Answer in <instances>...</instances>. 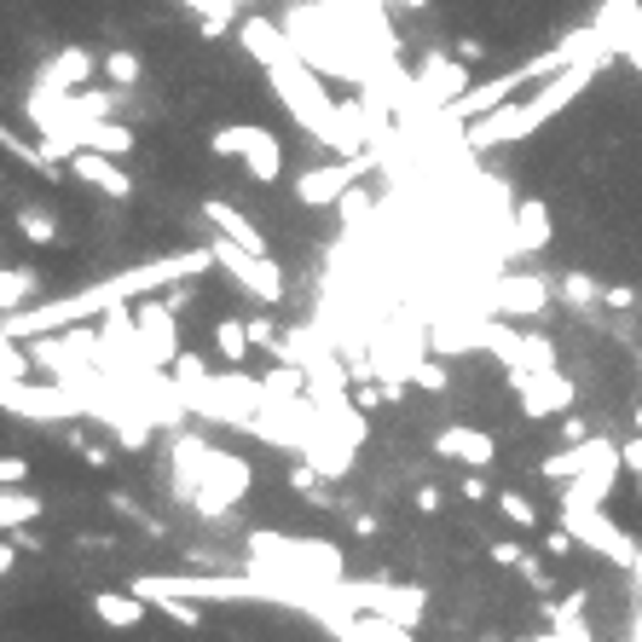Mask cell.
Segmentation results:
<instances>
[{
	"mask_svg": "<svg viewBox=\"0 0 642 642\" xmlns=\"http://www.w3.org/2000/svg\"><path fill=\"white\" fill-rule=\"evenodd\" d=\"M203 220L220 232V237H232V244H244V249H260L267 255V237H260V226L244 214V209H232V203H220V197H209L203 203Z\"/></svg>",
	"mask_w": 642,
	"mask_h": 642,
	"instance_id": "cell-21",
	"label": "cell"
},
{
	"mask_svg": "<svg viewBox=\"0 0 642 642\" xmlns=\"http://www.w3.org/2000/svg\"><path fill=\"white\" fill-rule=\"evenodd\" d=\"M214 348H220L226 365H244L249 348H255V336H249V325H237V318H220V325H214Z\"/></svg>",
	"mask_w": 642,
	"mask_h": 642,
	"instance_id": "cell-25",
	"label": "cell"
},
{
	"mask_svg": "<svg viewBox=\"0 0 642 642\" xmlns=\"http://www.w3.org/2000/svg\"><path fill=\"white\" fill-rule=\"evenodd\" d=\"M93 614H98V626H110V631H133L139 619L151 614V602L139 596V591H98L93 596Z\"/></svg>",
	"mask_w": 642,
	"mask_h": 642,
	"instance_id": "cell-22",
	"label": "cell"
},
{
	"mask_svg": "<svg viewBox=\"0 0 642 642\" xmlns=\"http://www.w3.org/2000/svg\"><path fill=\"white\" fill-rule=\"evenodd\" d=\"M561 434H568V446H579V440H591V434H585V423H579V417H568V423H561Z\"/></svg>",
	"mask_w": 642,
	"mask_h": 642,
	"instance_id": "cell-44",
	"label": "cell"
},
{
	"mask_svg": "<svg viewBox=\"0 0 642 642\" xmlns=\"http://www.w3.org/2000/svg\"><path fill=\"white\" fill-rule=\"evenodd\" d=\"M498 510H504V521H510V527H521V533L538 527V510H533L521 492H498Z\"/></svg>",
	"mask_w": 642,
	"mask_h": 642,
	"instance_id": "cell-30",
	"label": "cell"
},
{
	"mask_svg": "<svg viewBox=\"0 0 642 642\" xmlns=\"http://www.w3.org/2000/svg\"><path fill=\"white\" fill-rule=\"evenodd\" d=\"M515 249H550V203L521 197L515 203Z\"/></svg>",
	"mask_w": 642,
	"mask_h": 642,
	"instance_id": "cell-23",
	"label": "cell"
},
{
	"mask_svg": "<svg viewBox=\"0 0 642 642\" xmlns=\"http://www.w3.org/2000/svg\"><path fill=\"white\" fill-rule=\"evenodd\" d=\"M209 151L214 156H237L260 186H278L284 179V145H278V133L272 128H260V122H226V128H214L209 133Z\"/></svg>",
	"mask_w": 642,
	"mask_h": 642,
	"instance_id": "cell-5",
	"label": "cell"
},
{
	"mask_svg": "<svg viewBox=\"0 0 642 642\" xmlns=\"http://www.w3.org/2000/svg\"><path fill=\"white\" fill-rule=\"evenodd\" d=\"M480 348H492L510 371H545V365H556V348L545 342V336H521V330H510L498 313L480 325Z\"/></svg>",
	"mask_w": 642,
	"mask_h": 642,
	"instance_id": "cell-13",
	"label": "cell"
},
{
	"mask_svg": "<svg viewBox=\"0 0 642 642\" xmlns=\"http://www.w3.org/2000/svg\"><path fill=\"white\" fill-rule=\"evenodd\" d=\"M510 383H515L521 411H527L533 423H538V417H561V411L573 406V394H579L556 365H545V371H510Z\"/></svg>",
	"mask_w": 642,
	"mask_h": 642,
	"instance_id": "cell-15",
	"label": "cell"
},
{
	"mask_svg": "<svg viewBox=\"0 0 642 642\" xmlns=\"http://www.w3.org/2000/svg\"><path fill=\"white\" fill-rule=\"evenodd\" d=\"M174 383H179V388H191V383H209V365H203V359H197V353H179V359H174Z\"/></svg>",
	"mask_w": 642,
	"mask_h": 642,
	"instance_id": "cell-35",
	"label": "cell"
},
{
	"mask_svg": "<svg viewBox=\"0 0 642 642\" xmlns=\"http://www.w3.org/2000/svg\"><path fill=\"white\" fill-rule=\"evenodd\" d=\"M249 487H255V469L244 464V457H232V452L209 446L203 475H197V492H191V504H197V515L220 521V515H232L237 504H244Z\"/></svg>",
	"mask_w": 642,
	"mask_h": 642,
	"instance_id": "cell-7",
	"label": "cell"
},
{
	"mask_svg": "<svg viewBox=\"0 0 642 642\" xmlns=\"http://www.w3.org/2000/svg\"><path fill=\"white\" fill-rule=\"evenodd\" d=\"M631 573H637V585H642V550H637V561H631Z\"/></svg>",
	"mask_w": 642,
	"mask_h": 642,
	"instance_id": "cell-46",
	"label": "cell"
},
{
	"mask_svg": "<svg viewBox=\"0 0 642 642\" xmlns=\"http://www.w3.org/2000/svg\"><path fill=\"white\" fill-rule=\"evenodd\" d=\"M30 295H35V272H7L0 278V307L7 313H24Z\"/></svg>",
	"mask_w": 642,
	"mask_h": 642,
	"instance_id": "cell-29",
	"label": "cell"
},
{
	"mask_svg": "<svg viewBox=\"0 0 642 642\" xmlns=\"http://www.w3.org/2000/svg\"><path fill=\"white\" fill-rule=\"evenodd\" d=\"M70 174L82 179V186H93V191H105V197H133V179H128V168H122V156H110V151H70Z\"/></svg>",
	"mask_w": 642,
	"mask_h": 642,
	"instance_id": "cell-17",
	"label": "cell"
},
{
	"mask_svg": "<svg viewBox=\"0 0 642 642\" xmlns=\"http://www.w3.org/2000/svg\"><path fill=\"white\" fill-rule=\"evenodd\" d=\"M151 608H163V614L174 619V626H186V631L203 626V608H197L191 596H151Z\"/></svg>",
	"mask_w": 642,
	"mask_h": 642,
	"instance_id": "cell-28",
	"label": "cell"
},
{
	"mask_svg": "<svg viewBox=\"0 0 642 642\" xmlns=\"http://www.w3.org/2000/svg\"><path fill=\"white\" fill-rule=\"evenodd\" d=\"M93 75V52H82V47H65L52 58V65L42 70V87H58V93H75Z\"/></svg>",
	"mask_w": 642,
	"mask_h": 642,
	"instance_id": "cell-24",
	"label": "cell"
},
{
	"mask_svg": "<svg viewBox=\"0 0 642 642\" xmlns=\"http://www.w3.org/2000/svg\"><path fill=\"white\" fill-rule=\"evenodd\" d=\"M249 568L272 579H301V585H336L342 579V550L325 545V538L249 533Z\"/></svg>",
	"mask_w": 642,
	"mask_h": 642,
	"instance_id": "cell-4",
	"label": "cell"
},
{
	"mask_svg": "<svg viewBox=\"0 0 642 642\" xmlns=\"http://www.w3.org/2000/svg\"><path fill=\"white\" fill-rule=\"evenodd\" d=\"M82 116H116V93H70Z\"/></svg>",
	"mask_w": 642,
	"mask_h": 642,
	"instance_id": "cell-36",
	"label": "cell"
},
{
	"mask_svg": "<svg viewBox=\"0 0 642 642\" xmlns=\"http://www.w3.org/2000/svg\"><path fill=\"white\" fill-rule=\"evenodd\" d=\"M475 82H469V58H440L429 52L423 58V70H417V105H429V110H446L452 98H464Z\"/></svg>",
	"mask_w": 642,
	"mask_h": 642,
	"instance_id": "cell-16",
	"label": "cell"
},
{
	"mask_svg": "<svg viewBox=\"0 0 642 642\" xmlns=\"http://www.w3.org/2000/svg\"><path fill=\"white\" fill-rule=\"evenodd\" d=\"M434 452L446 457V464H464V469H487L492 457H498V440L487 429H475V423H446L434 434Z\"/></svg>",
	"mask_w": 642,
	"mask_h": 642,
	"instance_id": "cell-18",
	"label": "cell"
},
{
	"mask_svg": "<svg viewBox=\"0 0 642 642\" xmlns=\"http://www.w3.org/2000/svg\"><path fill=\"white\" fill-rule=\"evenodd\" d=\"M527 642H591V626H579V631H550V637H527Z\"/></svg>",
	"mask_w": 642,
	"mask_h": 642,
	"instance_id": "cell-39",
	"label": "cell"
},
{
	"mask_svg": "<svg viewBox=\"0 0 642 642\" xmlns=\"http://www.w3.org/2000/svg\"><path fill=\"white\" fill-rule=\"evenodd\" d=\"M30 464H17V457H0V487H24Z\"/></svg>",
	"mask_w": 642,
	"mask_h": 642,
	"instance_id": "cell-38",
	"label": "cell"
},
{
	"mask_svg": "<svg viewBox=\"0 0 642 642\" xmlns=\"http://www.w3.org/2000/svg\"><path fill=\"white\" fill-rule=\"evenodd\" d=\"M267 82H272L278 98H284V110L301 122V133H313L318 145H336V151H353V145H359V128H365V116L348 110V105H336L330 87H325L330 75H318L301 52L267 65Z\"/></svg>",
	"mask_w": 642,
	"mask_h": 642,
	"instance_id": "cell-3",
	"label": "cell"
},
{
	"mask_svg": "<svg viewBox=\"0 0 642 642\" xmlns=\"http://www.w3.org/2000/svg\"><path fill=\"white\" fill-rule=\"evenodd\" d=\"M637 642H642V619H637Z\"/></svg>",
	"mask_w": 642,
	"mask_h": 642,
	"instance_id": "cell-48",
	"label": "cell"
},
{
	"mask_svg": "<svg viewBox=\"0 0 642 642\" xmlns=\"http://www.w3.org/2000/svg\"><path fill=\"white\" fill-rule=\"evenodd\" d=\"M602 65H591V58H573L568 70H556V75H545L533 93H515L510 105H498L492 116H480V122H469V133H464V151H498V145H515V139H527V133H538L545 122H556L561 110L573 105L579 93L591 87V75H596Z\"/></svg>",
	"mask_w": 642,
	"mask_h": 642,
	"instance_id": "cell-2",
	"label": "cell"
},
{
	"mask_svg": "<svg viewBox=\"0 0 642 642\" xmlns=\"http://www.w3.org/2000/svg\"><path fill=\"white\" fill-rule=\"evenodd\" d=\"M209 260H214V244L145 260V267H128V272H110V278H98V284L70 290V295H58L35 313H7V336H52L65 325H82V318H105L110 307H122V301H145V290H168V284H179V278L209 272Z\"/></svg>",
	"mask_w": 642,
	"mask_h": 642,
	"instance_id": "cell-1",
	"label": "cell"
},
{
	"mask_svg": "<svg viewBox=\"0 0 642 642\" xmlns=\"http://www.w3.org/2000/svg\"><path fill=\"white\" fill-rule=\"evenodd\" d=\"M411 383L423 388V394H446V365H434V359H417Z\"/></svg>",
	"mask_w": 642,
	"mask_h": 642,
	"instance_id": "cell-34",
	"label": "cell"
},
{
	"mask_svg": "<svg viewBox=\"0 0 642 642\" xmlns=\"http://www.w3.org/2000/svg\"><path fill=\"white\" fill-rule=\"evenodd\" d=\"M561 301L585 307V301H602V290H596V278H585V272H568V278H561Z\"/></svg>",
	"mask_w": 642,
	"mask_h": 642,
	"instance_id": "cell-32",
	"label": "cell"
},
{
	"mask_svg": "<svg viewBox=\"0 0 642 642\" xmlns=\"http://www.w3.org/2000/svg\"><path fill=\"white\" fill-rule=\"evenodd\" d=\"M561 521L573 527V538H579L585 550L619 561V568H631V561H637V538L619 527V521L602 510V504H561Z\"/></svg>",
	"mask_w": 642,
	"mask_h": 642,
	"instance_id": "cell-10",
	"label": "cell"
},
{
	"mask_svg": "<svg viewBox=\"0 0 642 642\" xmlns=\"http://www.w3.org/2000/svg\"><path fill=\"white\" fill-rule=\"evenodd\" d=\"M619 452H626V469H637V487H642V434L631 440V446H619Z\"/></svg>",
	"mask_w": 642,
	"mask_h": 642,
	"instance_id": "cell-41",
	"label": "cell"
},
{
	"mask_svg": "<svg viewBox=\"0 0 642 642\" xmlns=\"http://www.w3.org/2000/svg\"><path fill=\"white\" fill-rule=\"evenodd\" d=\"M17 232H24L30 244H42V249H58V220L47 209H35V203L17 209Z\"/></svg>",
	"mask_w": 642,
	"mask_h": 642,
	"instance_id": "cell-27",
	"label": "cell"
},
{
	"mask_svg": "<svg viewBox=\"0 0 642 642\" xmlns=\"http://www.w3.org/2000/svg\"><path fill=\"white\" fill-rule=\"evenodd\" d=\"M440 504H446V498H440V487H423V492H417V510H423V515H440Z\"/></svg>",
	"mask_w": 642,
	"mask_h": 642,
	"instance_id": "cell-40",
	"label": "cell"
},
{
	"mask_svg": "<svg viewBox=\"0 0 642 642\" xmlns=\"http://www.w3.org/2000/svg\"><path fill=\"white\" fill-rule=\"evenodd\" d=\"M237 42H244V52L255 58L260 70H267V65H278V58H290V52H295L290 30H284V24H272V17H260V12L237 17Z\"/></svg>",
	"mask_w": 642,
	"mask_h": 642,
	"instance_id": "cell-20",
	"label": "cell"
},
{
	"mask_svg": "<svg viewBox=\"0 0 642 642\" xmlns=\"http://www.w3.org/2000/svg\"><path fill=\"white\" fill-rule=\"evenodd\" d=\"M318 626H330L336 642H411V626H399V619H388V614H353L336 596H330V608L318 614Z\"/></svg>",
	"mask_w": 642,
	"mask_h": 642,
	"instance_id": "cell-14",
	"label": "cell"
},
{
	"mask_svg": "<svg viewBox=\"0 0 642 642\" xmlns=\"http://www.w3.org/2000/svg\"><path fill=\"white\" fill-rule=\"evenodd\" d=\"M30 521H42V498H30V492L7 487V498H0V527L17 533V527H30Z\"/></svg>",
	"mask_w": 642,
	"mask_h": 642,
	"instance_id": "cell-26",
	"label": "cell"
},
{
	"mask_svg": "<svg viewBox=\"0 0 642 642\" xmlns=\"http://www.w3.org/2000/svg\"><path fill=\"white\" fill-rule=\"evenodd\" d=\"M133 330H139V348H145V359L156 371H174V359L186 353L179 348V318L168 301H139L133 307Z\"/></svg>",
	"mask_w": 642,
	"mask_h": 642,
	"instance_id": "cell-12",
	"label": "cell"
},
{
	"mask_svg": "<svg viewBox=\"0 0 642 642\" xmlns=\"http://www.w3.org/2000/svg\"><path fill=\"white\" fill-rule=\"evenodd\" d=\"M0 406L7 417H35V423H75V417H87L82 394L65 388L52 376V383H0Z\"/></svg>",
	"mask_w": 642,
	"mask_h": 642,
	"instance_id": "cell-9",
	"label": "cell"
},
{
	"mask_svg": "<svg viewBox=\"0 0 642 642\" xmlns=\"http://www.w3.org/2000/svg\"><path fill=\"white\" fill-rule=\"evenodd\" d=\"M631 423H637V434H642V406H637V417H631Z\"/></svg>",
	"mask_w": 642,
	"mask_h": 642,
	"instance_id": "cell-47",
	"label": "cell"
},
{
	"mask_svg": "<svg viewBox=\"0 0 642 642\" xmlns=\"http://www.w3.org/2000/svg\"><path fill=\"white\" fill-rule=\"evenodd\" d=\"M105 75H110L116 87H133L139 75H145V65H139V52H128V47H122V52H110V58H105Z\"/></svg>",
	"mask_w": 642,
	"mask_h": 642,
	"instance_id": "cell-31",
	"label": "cell"
},
{
	"mask_svg": "<svg viewBox=\"0 0 642 642\" xmlns=\"http://www.w3.org/2000/svg\"><path fill=\"white\" fill-rule=\"evenodd\" d=\"M602 307H614V313H631V307H637V290H626V284L602 290Z\"/></svg>",
	"mask_w": 642,
	"mask_h": 642,
	"instance_id": "cell-37",
	"label": "cell"
},
{
	"mask_svg": "<svg viewBox=\"0 0 642 642\" xmlns=\"http://www.w3.org/2000/svg\"><path fill=\"white\" fill-rule=\"evenodd\" d=\"M376 168V151H359V156H342V163H325V168H307L295 179V197L307 209H325V203H342V197L359 186Z\"/></svg>",
	"mask_w": 642,
	"mask_h": 642,
	"instance_id": "cell-11",
	"label": "cell"
},
{
	"mask_svg": "<svg viewBox=\"0 0 642 642\" xmlns=\"http://www.w3.org/2000/svg\"><path fill=\"white\" fill-rule=\"evenodd\" d=\"M399 7H411V12H423V7H429V0H399Z\"/></svg>",
	"mask_w": 642,
	"mask_h": 642,
	"instance_id": "cell-45",
	"label": "cell"
},
{
	"mask_svg": "<svg viewBox=\"0 0 642 642\" xmlns=\"http://www.w3.org/2000/svg\"><path fill=\"white\" fill-rule=\"evenodd\" d=\"M214 244V260L237 278V290H244L249 301H260V307H278L284 301V267H278L272 255H260V249H244V244H232V237H209Z\"/></svg>",
	"mask_w": 642,
	"mask_h": 642,
	"instance_id": "cell-8",
	"label": "cell"
},
{
	"mask_svg": "<svg viewBox=\"0 0 642 642\" xmlns=\"http://www.w3.org/2000/svg\"><path fill=\"white\" fill-rule=\"evenodd\" d=\"M464 498H469V504H480V498H487V480H480V475H464Z\"/></svg>",
	"mask_w": 642,
	"mask_h": 642,
	"instance_id": "cell-42",
	"label": "cell"
},
{
	"mask_svg": "<svg viewBox=\"0 0 642 642\" xmlns=\"http://www.w3.org/2000/svg\"><path fill=\"white\" fill-rule=\"evenodd\" d=\"M487 307L498 318H527V313H545L550 307V284L545 278H498L487 290Z\"/></svg>",
	"mask_w": 642,
	"mask_h": 642,
	"instance_id": "cell-19",
	"label": "cell"
},
{
	"mask_svg": "<svg viewBox=\"0 0 642 642\" xmlns=\"http://www.w3.org/2000/svg\"><path fill=\"white\" fill-rule=\"evenodd\" d=\"M330 596L342 602V608H353V614H388V619H399V626H411V631H417V619H423V608H429V596L417 585H388V579H336Z\"/></svg>",
	"mask_w": 642,
	"mask_h": 642,
	"instance_id": "cell-6",
	"label": "cell"
},
{
	"mask_svg": "<svg viewBox=\"0 0 642 642\" xmlns=\"http://www.w3.org/2000/svg\"><path fill=\"white\" fill-rule=\"evenodd\" d=\"M0 359H7V371H0V383H24V376H30V359L17 353V336H0Z\"/></svg>",
	"mask_w": 642,
	"mask_h": 642,
	"instance_id": "cell-33",
	"label": "cell"
},
{
	"mask_svg": "<svg viewBox=\"0 0 642 642\" xmlns=\"http://www.w3.org/2000/svg\"><path fill=\"white\" fill-rule=\"evenodd\" d=\"M492 561H504V568H521V550H515V545H492Z\"/></svg>",
	"mask_w": 642,
	"mask_h": 642,
	"instance_id": "cell-43",
	"label": "cell"
}]
</instances>
